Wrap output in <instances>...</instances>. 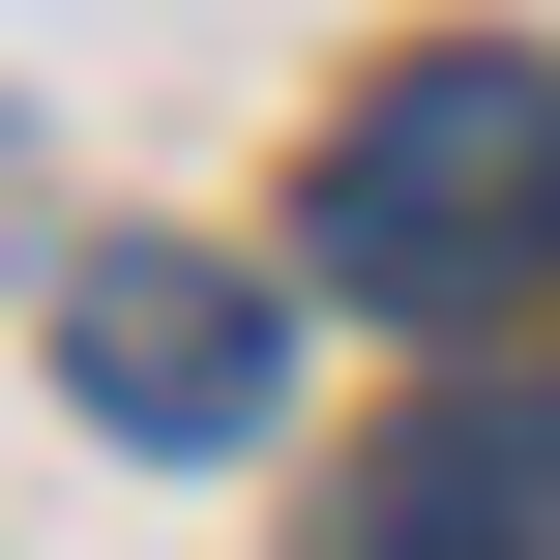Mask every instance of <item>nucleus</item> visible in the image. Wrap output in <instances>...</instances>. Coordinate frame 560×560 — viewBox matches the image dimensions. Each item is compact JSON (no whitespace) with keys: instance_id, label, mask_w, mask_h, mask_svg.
Segmentation results:
<instances>
[{"instance_id":"1","label":"nucleus","mask_w":560,"mask_h":560,"mask_svg":"<svg viewBox=\"0 0 560 560\" xmlns=\"http://www.w3.org/2000/svg\"><path fill=\"white\" fill-rule=\"evenodd\" d=\"M532 266H560V59L413 30V59L325 118V295H354V325H502Z\"/></svg>"},{"instance_id":"2","label":"nucleus","mask_w":560,"mask_h":560,"mask_svg":"<svg viewBox=\"0 0 560 560\" xmlns=\"http://www.w3.org/2000/svg\"><path fill=\"white\" fill-rule=\"evenodd\" d=\"M266 384H295V295L266 266H207V236H89L59 266V413H118V443H266Z\"/></svg>"},{"instance_id":"3","label":"nucleus","mask_w":560,"mask_h":560,"mask_svg":"<svg viewBox=\"0 0 560 560\" xmlns=\"http://www.w3.org/2000/svg\"><path fill=\"white\" fill-rule=\"evenodd\" d=\"M325 560H560V384H443V413L325 502Z\"/></svg>"}]
</instances>
